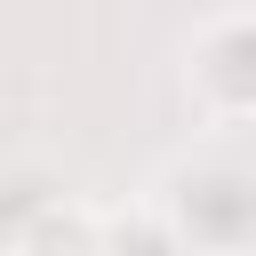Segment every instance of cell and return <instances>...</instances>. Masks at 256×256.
Returning <instances> with one entry per match:
<instances>
[{
    "label": "cell",
    "instance_id": "6da1fadb",
    "mask_svg": "<svg viewBox=\"0 0 256 256\" xmlns=\"http://www.w3.org/2000/svg\"><path fill=\"white\" fill-rule=\"evenodd\" d=\"M224 256H240V248H224Z\"/></svg>",
    "mask_w": 256,
    "mask_h": 256
}]
</instances>
